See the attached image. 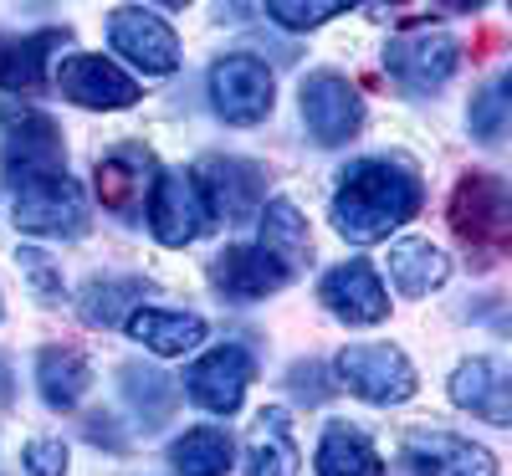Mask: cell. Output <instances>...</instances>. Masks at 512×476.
I'll use <instances>...</instances> for the list:
<instances>
[{
    "label": "cell",
    "instance_id": "obj_1",
    "mask_svg": "<svg viewBox=\"0 0 512 476\" xmlns=\"http://www.w3.org/2000/svg\"><path fill=\"white\" fill-rule=\"evenodd\" d=\"M420 175L405 159H359L338 175V195H333V231L369 246L384 241L390 231H400L405 221H415L420 210Z\"/></svg>",
    "mask_w": 512,
    "mask_h": 476
},
{
    "label": "cell",
    "instance_id": "obj_2",
    "mask_svg": "<svg viewBox=\"0 0 512 476\" xmlns=\"http://www.w3.org/2000/svg\"><path fill=\"white\" fill-rule=\"evenodd\" d=\"M451 226L477 256V267H492L512 241V200L497 175H466L451 195Z\"/></svg>",
    "mask_w": 512,
    "mask_h": 476
},
{
    "label": "cell",
    "instance_id": "obj_3",
    "mask_svg": "<svg viewBox=\"0 0 512 476\" xmlns=\"http://www.w3.org/2000/svg\"><path fill=\"white\" fill-rule=\"evenodd\" d=\"M11 215L31 236H82L88 231V195L67 169H52V175L11 185Z\"/></svg>",
    "mask_w": 512,
    "mask_h": 476
},
{
    "label": "cell",
    "instance_id": "obj_4",
    "mask_svg": "<svg viewBox=\"0 0 512 476\" xmlns=\"http://www.w3.org/2000/svg\"><path fill=\"white\" fill-rule=\"evenodd\" d=\"M333 374L349 395H359L369 405H400L415 395V364L395 343H349L333 359Z\"/></svg>",
    "mask_w": 512,
    "mask_h": 476
},
{
    "label": "cell",
    "instance_id": "obj_5",
    "mask_svg": "<svg viewBox=\"0 0 512 476\" xmlns=\"http://www.w3.org/2000/svg\"><path fill=\"white\" fill-rule=\"evenodd\" d=\"M195 185L210 205V221L226 226H246L256 221V210L267 205V169L251 159H231V154H210L195 169Z\"/></svg>",
    "mask_w": 512,
    "mask_h": 476
},
{
    "label": "cell",
    "instance_id": "obj_6",
    "mask_svg": "<svg viewBox=\"0 0 512 476\" xmlns=\"http://www.w3.org/2000/svg\"><path fill=\"white\" fill-rule=\"evenodd\" d=\"M0 164H6V185L31 180V175H52V169H67L62 154V134L47 113L36 108H0Z\"/></svg>",
    "mask_w": 512,
    "mask_h": 476
},
{
    "label": "cell",
    "instance_id": "obj_7",
    "mask_svg": "<svg viewBox=\"0 0 512 476\" xmlns=\"http://www.w3.org/2000/svg\"><path fill=\"white\" fill-rule=\"evenodd\" d=\"M461 67V41L451 31H405L384 47V72H390L405 93H436Z\"/></svg>",
    "mask_w": 512,
    "mask_h": 476
},
{
    "label": "cell",
    "instance_id": "obj_8",
    "mask_svg": "<svg viewBox=\"0 0 512 476\" xmlns=\"http://www.w3.org/2000/svg\"><path fill=\"white\" fill-rule=\"evenodd\" d=\"M272 93H277L272 67L251 52H231L210 67V103H216L226 123H241V128L262 123L272 113Z\"/></svg>",
    "mask_w": 512,
    "mask_h": 476
},
{
    "label": "cell",
    "instance_id": "obj_9",
    "mask_svg": "<svg viewBox=\"0 0 512 476\" xmlns=\"http://www.w3.org/2000/svg\"><path fill=\"white\" fill-rule=\"evenodd\" d=\"M297 108H303V123H308L313 144H323V149L349 144L359 128H364V98H359L354 82L338 77V72H313V77H303Z\"/></svg>",
    "mask_w": 512,
    "mask_h": 476
},
{
    "label": "cell",
    "instance_id": "obj_10",
    "mask_svg": "<svg viewBox=\"0 0 512 476\" xmlns=\"http://www.w3.org/2000/svg\"><path fill=\"white\" fill-rule=\"evenodd\" d=\"M144 215H149V231L159 246H190L210 231V205H205L195 175H185V169H164L154 180Z\"/></svg>",
    "mask_w": 512,
    "mask_h": 476
},
{
    "label": "cell",
    "instance_id": "obj_11",
    "mask_svg": "<svg viewBox=\"0 0 512 476\" xmlns=\"http://www.w3.org/2000/svg\"><path fill=\"white\" fill-rule=\"evenodd\" d=\"M400 466L410 476H497V456L456 430H410L400 441Z\"/></svg>",
    "mask_w": 512,
    "mask_h": 476
},
{
    "label": "cell",
    "instance_id": "obj_12",
    "mask_svg": "<svg viewBox=\"0 0 512 476\" xmlns=\"http://www.w3.org/2000/svg\"><path fill=\"white\" fill-rule=\"evenodd\" d=\"M108 41H113V52L128 57L144 77H169L180 67V36L169 31L164 16H154L144 6H118L113 21H108Z\"/></svg>",
    "mask_w": 512,
    "mask_h": 476
},
{
    "label": "cell",
    "instance_id": "obj_13",
    "mask_svg": "<svg viewBox=\"0 0 512 476\" xmlns=\"http://www.w3.org/2000/svg\"><path fill=\"white\" fill-rule=\"evenodd\" d=\"M256 374V359L251 349H241V343H221V349H210L190 364L185 374V395L210 410V415H236L241 400H246V384Z\"/></svg>",
    "mask_w": 512,
    "mask_h": 476
},
{
    "label": "cell",
    "instance_id": "obj_14",
    "mask_svg": "<svg viewBox=\"0 0 512 476\" xmlns=\"http://www.w3.org/2000/svg\"><path fill=\"white\" fill-rule=\"evenodd\" d=\"M93 180H98L103 210L123 215V221H139V215L149 210V190H154V180H159V164H154L149 149L123 144V149H113V154L98 159Z\"/></svg>",
    "mask_w": 512,
    "mask_h": 476
},
{
    "label": "cell",
    "instance_id": "obj_15",
    "mask_svg": "<svg viewBox=\"0 0 512 476\" xmlns=\"http://www.w3.org/2000/svg\"><path fill=\"white\" fill-rule=\"evenodd\" d=\"M57 88L62 98H72L77 108H134L139 103V82L128 77L123 67H113L108 57H93V52H77V57H62L57 67Z\"/></svg>",
    "mask_w": 512,
    "mask_h": 476
},
{
    "label": "cell",
    "instance_id": "obj_16",
    "mask_svg": "<svg viewBox=\"0 0 512 476\" xmlns=\"http://www.w3.org/2000/svg\"><path fill=\"white\" fill-rule=\"evenodd\" d=\"M318 297L328 302V313L338 323H349V328H374L390 318V292H384L379 272L369 262H344V267H333L318 287Z\"/></svg>",
    "mask_w": 512,
    "mask_h": 476
},
{
    "label": "cell",
    "instance_id": "obj_17",
    "mask_svg": "<svg viewBox=\"0 0 512 476\" xmlns=\"http://www.w3.org/2000/svg\"><path fill=\"white\" fill-rule=\"evenodd\" d=\"M292 282V272L267 256L262 246H226L216 262H210V287L231 302H262L272 292H282Z\"/></svg>",
    "mask_w": 512,
    "mask_h": 476
},
{
    "label": "cell",
    "instance_id": "obj_18",
    "mask_svg": "<svg viewBox=\"0 0 512 476\" xmlns=\"http://www.w3.org/2000/svg\"><path fill=\"white\" fill-rule=\"evenodd\" d=\"M451 400L461 410L482 415L487 425H507L512 420V374L502 359H466L451 374Z\"/></svg>",
    "mask_w": 512,
    "mask_h": 476
},
{
    "label": "cell",
    "instance_id": "obj_19",
    "mask_svg": "<svg viewBox=\"0 0 512 476\" xmlns=\"http://www.w3.org/2000/svg\"><path fill=\"white\" fill-rule=\"evenodd\" d=\"M67 47V31H0V88L6 93H36L47 82V62Z\"/></svg>",
    "mask_w": 512,
    "mask_h": 476
},
{
    "label": "cell",
    "instance_id": "obj_20",
    "mask_svg": "<svg viewBox=\"0 0 512 476\" xmlns=\"http://www.w3.org/2000/svg\"><path fill=\"white\" fill-rule=\"evenodd\" d=\"M123 328H128V338L144 343V349L159 354V359H180V354H190V349L205 343V318L169 313V308H134Z\"/></svg>",
    "mask_w": 512,
    "mask_h": 476
},
{
    "label": "cell",
    "instance_id": "obj_21",
    "mask_svg": "<svg viewBox=\"0 0 512 476\" xmlns=\"http://www.w3.org/2000/svg\"><path fill=\"white\" fill-rule=\"evenodd\" d=\"M246 471L251 476H297V471H303V456H297V441H292V425H287L282 405H267L262 415L251 420Z\"/></svg>",
    "mask_w": 512,
    "mask_h": 476
},
{
    "label": "cell",
    "instance_id": "obj_22",
    "mask_svg": "<svg viewBox=\"0 0 512 476\" xmlns=\"http://www.w3.org/2000/svg\"><path fill=\"white\" fill-rule=\"evenodd\" d=\"M36 389H41V400H47V410H77L82 395L93 389V364H88V354L67 349V343L41 349V354H36Z\"/></svg>",
    "mask_w": 512,
    "mask_h": 476
},
{
    "label": "cell",
    "instance_id": "obj_23",
    "mask_svg": "<svg viewBox=\"0 0 512 476\" xmlns=\"http://www.w3.org/2000/svg\"><path fill=\"white\" fill-rule=\"evenodd\" d=\"M390 282L400 297H425V292H436L446 277H451V262H446V251L436 241H425V236H405L390 246Z\"/></svg>",
    "mask_w": 512,
    "mask_h": 476
},
{
    "label": "cell",
    "instance_id": "obj_24",
    "mask_svg": "<svg viewBox=\"0 0 512 476\" xmlns=\"http://www.w3.org/2000/svg\"><path fill=\"white\" fill-rule=\"evenodd\" d=\"M144 292H149L144 277L103 272V277H93L88 287L77 292V318L88 323V328H118V323H128V313L144 302Z\"/></svg>",
    "mask_w": 512,
    "mask_h": 476
},
{
    "label": "cell",
    "instance_id": "obj_25",
    "mask_svg": "<svg viewBox=\"0 0 512 476\" xmlns=\"http://www.w3.org/2000/svg\"><path fill=\"white\" fill-rule=\"evenodd\" d=\"M256 226H262V246L267 256H277V262L287 267V272H297L313 256V231H308V221H303V210H297L292 200H267L262 210H256Z\"/></svg>",
    "mask_w": 512,
    "mask_h": 476
},
{
    "label": "cell",
    "instance_id": "obj_26",
    "mask_svg": "<svg viewBox=\"0 0 512 476\" xmlns=\"http://www.w3.org/2000/svg\"><path fill=\"white\" fill-rule=\"evenodd\" d=\"M313 466H318V476H384V461L369 446V436L354 430V425H344V420L323 430Z\"/></svg>",
    "mask_w": 512,
    "mask_h": 476
},
{
    "label": "cell",
    "instance_id": "obj_27",
    "mask_svg": "<svg viewBox=\"0 0 512 476\" xmlns=\"http://www.w3.org/2000/svg\"><path fill=\"white\" fill-rule=\"evenodd\" d=\"M118 389H123L128 410L144 420V430H154L159 420H169V410L180 405V384L169 379V374H159V369H149V364H123L118 369Z\"/></svg>",
    "mask_w": 512,
    "mask_h": 476
},
{
    "label": "cell",
    "instance_id": "obj_28",
    "mask_svg": "<svg viewBox=\"0 0 512 476\" xmlns=\"http://www.w3.org/2000/svg\"><path fill=\"white\" fill-rule=\"evenodd\" d=\"M231 461H236V446L221 425H195L169 446V466L180 476H226Z\"/></svg>",
    "mask_w": 512,
    "mask_h": 476
},
{
    "label": "cell",
    "instance_id": "obj_29",
    "mask_svg": "<svg viewBox=\"0 0 512 476\" xmlns=\"http://www.w3.org/2000/svg\"><path fill=\"white\" fill-rule=\"evenodd\" d=\"M507 88L512 82L507 77H497V82H487V88L472 98V113H466V123H472V134L482 139V144H497L502 134H507Z\"/></svg>",
    "mask_w": 512,
    "mask_h": 476
},
{
    "label": "cell",
    "instance_id": "obj_30",
    "mask_svg": "<svg viewBox=\"0 0 512 476\" xmlns=\"http://www.w3.org/2000/svg\"><path fill=\"white\" fill-rule=\"evenodd\" d=\"M344 11H349L344 0H308V6H303V0H272V6H267V16H272L277 26H287V31L323 26L328 16H344Z\"/></svg>",
    "mask_w": 512,
    "mask_h": 476
},
{
    "label": "cell",
    "instance_id": "obj_31",
    "mask_svg": "<svg viewBox=\"0 0 512 476\" xmlns=\"http://www.w3.org/2000/svg\"><path fill=\"white\" fill-rule=\"evenodd\" d=\"M16 267H21V277L31 282V292H36L41 302H62V272L52 267V256H47V251L21 246V251H16Z\"/></svg>",
    "mask_w": 512,
    "mask_h": 476
},
{
    "label": "cell",
    "instance_id": "obj_32",
    "mask_svg": "<svg viewBox=\"0 0 512 476\" xmlns=\"http://www.w3.org/2000/svg\"><path fill=\"white\" fill-rule=\"evenodd\" d=\"M21 466H26V476H67V446H62V436L31 441L21 451Z\"/></svg>",
    "mask_w": 512,
    "mask_h": 476
},
{
    "label": "cell",
    "instance_id": "obj_33",
    "mask_svg": "<svg viewBox=\"0 0 512 476\" xmlns=\"http://www.w3.org/2000/svg\"><path fill=\"white\" fill-rule=\"evenodd\" d=\"M287 379H292V389H297V395H303L308 405H318V400L328 395V389H323V369H318V364H292V374H287Z\"/></svg>",
    "mask_w": 512,
    "mask_h": 476
},
{
    "label": "cell",
    "instance_id": "obj_34",
    "mask_svg": "<svg viewBox=\"0 0 512 476\" xmlns=\"http://www.w3.org/2000/svg\"><path fill=\"white\" fill-rule=\"evenodd\" d=\"M88 441H98V446H113V451H123L128 441L113 430V420L108 415H88Z\"/></svg>",
    "mask_w": 512,
    "mask_h": 476
},
{
    "label": "cell",
    "instance_id": "obj_35",
    "mask_svg": "<svg viewBox=\"0 0 512 476\" xmlns=\"http://www.w3.org/2000/svg\"><path fill=\"white\" fill-rule=\"evenodd\" d=\"M11 384H16V379H11V364H6V354H0V405H11V395H16Z\"/></svg>",
    "mask_w": 512,
    "mask_h": 476
},
{
    "label": "cell",
    "instance_id": "obj_36",
    "mask_svg": "<svg viewBox=\"0 0 512 476\" xmlns=\"http://www.w3.org/2000/svg\"><path fill=\"white\" fill-rule=\"evenodd\" d=\"M0 318H6V302H0Z\"/></svg>",
    "mask_w": 512,
    "mask_h": 476
}]
</instances>
